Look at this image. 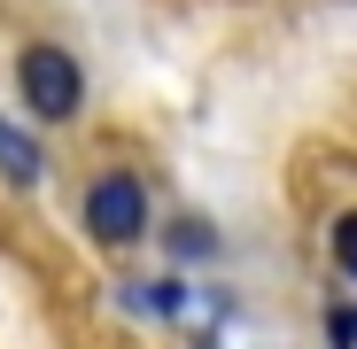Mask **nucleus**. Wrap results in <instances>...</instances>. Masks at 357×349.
I'll use <instances>...</instances> for the list:
<instances>
[{"mask_svg":"<svg viewBox=\"0 0 357 349\" xmlns=\"http://www.w3.org/2000/svg\"><path fill=\"white\" fill-rule=\"evenodd\" d=\"M16 93H24L31 116L63 125V116H78V101H86V70H78V54H63V47L39 39V47L16 54Z\"/></svg>","mask_w":357,"mask_h":349,"instance_id":"obj_1","label":"nucleus"},{"mask_svg":"<svg viewBox=\"0 0 357 349\" xmlns=\"http://www.w3.org/2000/svg\"><path fill=\"white\" fill-rule=\"evenodd\" d=\"M86 233L101 249H132L140 233H148V187L125 179V171H109V179L86 187Z\"/></svg>","mask_w":357,"mask_h":349,"instance_id":"obj_2","label":"nucleus"},{"mask_svg":"<svg viewBox=\"0 0 357 349\" xmlns=\"http://www.w3.org/2000/svg\"><path fill=\"white\" fill-rule=\"evenodd\" d=\"M0 179L39 187V140H31V132H16V125H0Z\"/></svg>","mask_w":357,"mask_h":349,"instance_id":"obj_3","label":"nucleus"},{"mask_svg":"<svg viewBox=\"0 0 357 349\" xmlns=\"http://www.w3.org/2000/svg\"><path fill=\"white\" fill-rule=\"evenodd\" d=\"M163 249H171L178 264H195V256H218V225H202V217H178V225L163 233Z\"/></svg>","mask_w":357,"mask_h":349,"instance_id":"obj_4","label":"nucleus"},{"mask_svg":"<svg viewBox=\"0 0 357 349\" xmlns=\"http://www.w3.org/2000/svg\"><path fill=\"white\" fill-rule=\"evenodd\" d=\"M326 349H357V303H326Z\"/></svg>","mask_w":357,"mask_h":349,"instance_id":"obj_5","label":"nucleus"},{"mask_svg":"<svg viewBox=\"0 0 357 349\" xmlns=\"http://www.w3.org/2000/svg\"><path fill=\"white\" fill-rule=\"evenodd\" d=\"M334 264L357 279V210H342V217H334Z\"/></svg>","mask_w":357,"mask_h":349,"instance_id":"obj_6","label":"nucleus"}]
</instances>
